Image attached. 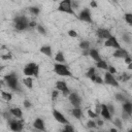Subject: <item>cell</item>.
<instances>
[{
  "mask_svg": "<svg viewBox=\"0 0 132 132\" xmlns=\"http://www.w3.org/2000/svg\"><path fill=\"white\" fill-rule=\"evenodd\" d=\"M94 82H96V84H103V82H104V80H103V79H102V78H101L99 75H96Z\"/></svg>",
  "mask_w": 132,
  "mask_h": 132,
  "instance_id": "b9f144b4",
  "label": "cell"
},
{
  "mask_svg": "<svg viewBox=\"0 0 132 132\" xmlns=\"http://www.w3.org/2000/svg\"><path fill=\"white\" fill-rule=\"evenodd\" d=\"M24 74L27 75V76H35V77H38V74H39V66L34 63V62H31L29 64L26 65V67L24 68Z\"/></svg>",
  "mask_w": 132,
  "mask_h": 132,
  "instance_id": "277c9868",
  "label": "cell"
},
{
  "mask_svg": "<svg viewBox=\"0 0 132 132\" xmlns=\"http://www.w3.org/2000/svg\"><path fill=\"white\" fill-rule=\"evenodd\" d=\"M96 35H97L98 39H100V40H106L107 38H109L110 36H112L109 30L103 29V28L98 29V30L96 31Z\"/></svg>",
  "mask_w": 132,
  "mask_h": 132,
  "instance_id": "4fadbf2b",
  "label": "cell"
},
{
  "mask_svg": "<svg viewBox=\"0 0 132 132\" xmlns=\"http://www.w3.org/2000/svg\"><path fill=\"white\" fill-rule=\"evenodd\" d=\"M96 66H97V68H99V69H103V70H107L108 69V64L104 61V60H100L99 62H96Z\"/></svg>",
  "mask_w": 132,
  "mask_h": 132,
  "instance_id": "603a6c76",
  "label": "cell"
},
{
  "mask_svg": "<svg viewBox=\"0 0 132 132\" xmlns=\"http://www.w3.org/2000/svg\"><path fill=\"white\" fill-rule=\"evenodd\" d=\"M33 127L37 130H40V131H45V126H44V121L40 118H37L35 119V121L33 122Z\"/></svg>",
  "mask_w": 132,
  "mask_h": 132,
  "instance_id": "9a60e30c",
  "label": "cell"
},
{
  "mask_svg": "<svg viewBox=\"0 0 132 132\" xmlns=\"http://www.w3.org/2000/svg\"><path fill=\"white\" fill-rule=\"evenodd\" d=\"M88 116H89L91 119H95V118H97V117H98V114H97L95 111L91 110V109H88Z\"/></svg>",
  "mask_w": 132,
  "mask_h": 132,
  "instance_id": "e575fe53",
  "label": "cell"
},
{
  "mask_svg": "<svg viewBox=\"0 0 132 132\" xmlns=\"http://www.w3.org/2000/svg\"><path fill=\"white\" fill-rule=\"evenodd\" d=\"M59 96V90H54L53 93H52V100L55 101Z\"/></svg>",
  "mask_w": 132,
  "mask_h": 132,
  "instance_id": "d590c367",
  "label": "cell"
},
{
  "mask_svg": "<svg viewBox=\"0 0 132 132\" xmlns=\"http://www.w3.org/2000/svg\"><path fill=\"white\" fill-rule=\"evenodd\" d=\"M9 111H10L11 114H12L14 118H16V119H22V118H23V111H22V109L19 108V107H12V108L9 109Z\"/></svg>",
  "mask_w": 132,
  "mask_h": 132,
  "instance_id": "ac0fdd59",
  "label": "cell"
},
{
  "mask_svg": "<svg viewBox=\"0 0 132 132\" xmlns=\"http://www.w3.org/2000/svg\"><path fill=\"white\" fill-rule=\"evenodd\" d=\"M1 97L4 101H10L12 99V95L8 92H5V91H2L1 92Z\"/></svg>",
  "mask_w": 132,
  "mask_h": 132,
  "instance_id": "484cf974",
  "label": "cell"
},
{
  "mask_svg": "<svg viewBox=\"0 0 132 132\" xmlns=\"http://www.w3.org/2000/svg\"><path fill=\"white\" fill-rule=\"evenodd\" d=\"M53 1H59V0H53Z\"/></svg>",
  "mask_w": 132,
  "mask_h": 132,
  "instance_id": "9f6ffc18",
  "label": "cell"
},
{
  "mask_svg": "<svg viewBox=\"0 0 132 132\" xmlns=\"http://www.w3.org/2000/svg\"><path fill=\"white\" fill-rule=\"evenodd\" d=\"M29 11H30L32 14H34V15H38V14H39L40 9H39L38 7H36V6H32V7H30V8H29Z\"/></svg>",
  "mask_w": 132,
  "mask_h": 132,
  "instance_id": "4dcf8cb0",
  "label": "cell"
},
{
  "mask_svg": "<svg viewBox=\"0 0 132 132\" xmlns=\"http://www.w3.org/2000/svg\"><path fill=\"white\" fill-rule=\"evenodd\" d=\"M68 35L70 36V37H77V32L75 31V30H69L68 31Z\"/></svg>",
  "mask_w": 132,
  "mask_h": 132,
  "instance_id": "60d3db41",
  "label": "cell"
},
{
  "mask_svg": "<svg viewBox=\"0 0 132 132\" xmlns=\"http://www.w3.org/2000/svg\"><path fill=\"white\" fill-rule=\"evenodd\" d=\"M55 60L57 61V63H64L65 62V58L62 52H58L55 56Z\"/></svg>",
  "mask_w": 132,
  "mask_h": 132,
  "instance_id": "d4e9b609",
  "label": "cell"
},
{
  "mask_svg": "<svg viewBox=\"0 0 132 132\" xmlns=\"http://www.w3.org/2000/svg\"><path fill=\"white\" fill-rule=\"evenodd\" d=\"M68 99H69V102L71 103V105L73 107H79L80 104H81V99L78 96V94L75 93V92L70 93L69 96H68Z\"/></svg>",
  "mask_w": 132,
  "mask_h": 132,
  "instance_id": "30bf717a",
  "label": "cell"
},
{
  "mask_svg": "<svg viewBox=\"0 0 132 132\" xmlns=\"http://www.w3.org/2000/svg\"><path fill=\"white\" fill-rule=\"evenodd\" d=\"M97 125H98V126H103V122H102L101 120H98V121H97Z\"/></svg>",
  "mask_w": 132,
  "mask_h": 132,
  "instance_id": "f907efd6",
  "label": "cell"
},
{
  "mask_svg": "<svg viewBox=\"0 0 132 132\" xmlns=\"http://www.w3.org/2000/svg\"><path fill=\"white\" fill-rule=\"evenodd\" d=\"M114 97H116V99L118 100V101H120V102H125L127 99H126V97L123 95V94H121V93H117L116 95H114Z\"/></svg>",
  "mask_w": 132,
  "mask_h": 132,
  "instance_id": "f546056e",
  "label": "cell"
},
{
  "mask_svg": "<svg viewBox=\"0 0 132 132\" xmlns=\"http://www.w3.org/2000/svg\"><path fill=\"white\" fill-rule=\"evenodd\" d=\"M104 46L105 47H112V48H121V45L118 41V39L114 37V36H110L109 38H107L105 41H104Z\"/></svg>",
  "mask_w": 132,
  "mask_h": 132,
  "instance_id": "7c38bea8",
  "label": "cell"
},
{
  "mask_svg": "<svg viewBox=\"0 0 132 132\" xmlns=\"http://www.w3.org/2000/svg\"><path fill=\"white\" fill-rule=\"evenodd\" d=\"M124 19H125L127 24L132 26V13H125L124 14Z\"/></svg>",
  "mask_w": 132,
  "mask_h": 132,
  "instance_id": "f1b7e54d",
  "label": "cell"
},
{
  "mask_svg": "<svg viewBox=\"0 0 132 132\" xmlns=\"http://www.w3.org/2000/svg\"><path fill=\"white\" fill-rule=\"evenodd\" d=\"M54 71L56 74L60 76H72V73L68 69V67L62 63H57L54 65Z\"/></svg>",
  "mask_w": 132,
  "mask_h": 132,
  "instance_id": "5b68a950",
  "label": "cell"
},
{
  "mask_svg": "<svg viewBox=\"0 0 132 132\" xmlns=\"http://www.w3.org/2000/svg\"><path fill=\"white\" fill-rule=\"evenodd\" d=\"M56 89L59 90V91H61L63 93V96L64 97L69 96V94H70V91H69V89L67 87V84L64 80H58L56 82Z\"/></svg>",
  "mask_w": 132,
  "mask_h": 132,
  "instance_id": "9c48e42d",
  "label": "cell"
},
{
  "mask_svg": "<svg viewBox=\"0 0 132 132\" xmlns=\"http://www.w3.org/2000/svg\"><path fill=\"white\" fill-rule=\"evenodd\" d=\"M111 1H116V0H111Z\"/></svg>",
  "mask_w": 132,
  "mask_h": 132,
  "instance_id": "6f0895ef",
  "label": "cell"
},
{
  "mask_svg": "<svg viewBox=\"0 0 132 132\" xmlns=\"http://www.w3.org/2000/svg\"><path fill=\"white\" fill-rule=\"evenodd\" d=\"M122 38H123V40H124L126 43H129V42L131 41V39H130V35L127 34V33H124L123 36H122Z\"/></svg>",
  "mask_w": 132,
  "mask_h": 132,
  "instance_id": "836d02e7",
  "label": "cell"
},
{
  "mask_svg": "<svg viewBox=\"0 0 132 132\" xmlns=\"http://www.w3.org/2000/svg\"><path fill=\"white\" fill-rule=\"evenodd\" d=\"M77 18L82 21V22H86V23H92V15H91V11L89 8H84L79 14L77 15Z\"/></svg>",
  "mask_w": 132,
  "mask_h": 132,
  "instance_id": "ba28073f",
  "label": "cell"
},
{
  "mask_svg": "<svg viewBox=\"0 0 132 132\" xmlns=\"http://www.w3.org/2000/svg\"><path fill=\"white\" fill-rule=\"evenodd\" d=\"M71 113H72V116H73L75 119H77V120H80V119H81L82 111H81V109H80L79 107H73L72 110H71Z\"/></svg>",
  "mask_w": 132,
  "mask_h": 132,
  "instance_id": "ffe728a7",
  "label": "cell"
},
{
  "mask_svg": "<svg viewBox=\"0 0 132 132\" xmlns=\"http://www.w3.org/2000/svg\"><path fill=\"white\" fill-rule=\"evenodd\" d=\"M87 126H88L89 128H92V129H93V128H96L98 125H97V124H96L94 121H88V123H87Z\"/></svg>",
  "mask_w": 132,
  "mask_h": 132,
  "instance_id": "8d00e7d4",
  "label": "cell"
},
{
  "mask_svg": "<svg viewBox=\"0 0 132 132\" xmlns=\"http://www.w3.org/2000/svg\"><path fill=\"white\" fill-rule=\"evenodd\" d=\"M2 59H3V60L11 59V55H10V54H7V55H5V56H2Z\"/></svg>",
  "mask_w": 132,
  "mask_h": 132,
  "instance_id": "681fc988",
  "label": "cell"
},
{
  "mask_svg": "<svg viewBox=\"0 0 132 132\" xmlns=\"http://www.w3.org/2000/svg\"><path fill=\"white\" fill-rule=\"evenodd\" d=\"M78 2L76 1V0H72V7H73V9H77L78 8Z\"/></svg>",
  "mask_w": 132,
  "mask_h": 132,
  "instance_id": "bcb514c9",
  "label": "cell"
},
{
  "mask_svg": "<svg viewBox=\"0 0 132 132\" xmlns=\"http://www.w3.org/2000/svg\"><path fill=\"white\" fill-rule=\"evenodd\" d=\"M53 117H54V119L57 121V122H59V123H61V124H69V121L66 119V117L61 112V111H59L58 109H53Z\"/></svg>",
  "mask_w": 132,
  "mask_h": 132,
  "instance_id": "8fae6325",
  "label": "cell"
},
{
  "mask_svg": "<svg viewBox=\"0 0 132 132\" xmlns=\"http://www.w3.org/2000/svg\"><path fill=\"white\" fill-rule=\"evenodd\" d=\"M91 6H92V7H97L96 2H95V1H92V2H91Z\"/></svg>",
  "mask_w": 132,
  "mask_h": 132,
  "instance_id": "f5cc1de1",
  "label": "cell"
},
{
  "mask_svg": "<svg viewBox=\"0 0 132 132\" xmlns=\"http://www.w3.org/2000/svg\"><path fill=\"white\" fill-rule=\"evenodd\" d=\"M113 124H114V126H116L118 129H120V130H122V129H123L122 122H121V120H120L119 118H116V120L113 121Z\"/></svg>",
  "mask_w": 132,
  "mask_h": 132,
  "instance_id": "1f68e13d",
  "label": "cell"
},
{
  "mask_svg": "<svg viewBox=\"0 0 132 132\" xmlns=\"http://www.w3.org/2000/svg\"><path fill=\"white\" fill-rule=\"evenodd\" d=\"M89 56H90L95 62H99L100 60H102V59H101V56H100V54H99V52H98L96 48H91V50H89Z\"/></svg>",
  "mask_w": 132,
  "mask_h": 132,
  "instance_id": "e0dca14e",
  "label": "cell"
},
{
  "mask_svg": "<svg viewBox=\"0 0 132 132\" xmlns=\"http://www.w3.org/2000/svg\"><path fill=\"white\" fill-rule=\"evenodd\" d=\"M58 10L61 11V12H65V13L76 16V13H75V11L72 7V0H62V1H60L59 6H58Z\"/></svg>",
  "mask_w": 132,
  "mask_h": 132,
  "instance_id": "3957f363",
  "label": "cell"
},
{
  "mask_svg": "<svg viewBox=\"0 0 132 132\" xmlns=\"http://www.w3.org/2000/svg\"><path fill=\"white\" fill-rule=\"evenodd\" d=\"M130 131H131V132H132V128H131V129H130Z\"/></svg>",
  "mask_w": 132,
  "mask_h": 132,
  "instance_id": "11a10c76",
  "label": "cell"
},
{
  "mask_svg": "<svg viewBox=\"0 0 132 132\" xmlns=\"http://www.w3.org/2000/svg\"><path fill=\"white\" fill-rule=\"evenodd\" d=\"M8 124H9V128L12 130V131H15V132H19V131H22L23 130V127H24V124H23V121L20 119V120H12L10 119L8 121Z\"/></svg>",
  "mask_w": 132,
  "mask_h": 132,
  "instance_id": "8992f818",
  "label": "cell"
},
{
  "mask_svg": "<svg viewBox=\"0 0 132 132\" xmlns=\"http://www.w3.org/2000/svg\"><path fill=\"white\" fill-rule=\"evenodd\" d=\"M129 54H128V52L126 51V50H124V48H118V50H116L114 52H113V54H112V56L114 57V58H122V59H124L125 57H127Z\"/></svg>",
  "mask_w": 132,
  "mask_h": 132,
  "instance_id": "2e32d148",
  "label": "cell"
},
{
  "mask_svg": "<svg viewBox=\"0 0 132 132\" xmlns=\"http://www.w3.org/2000/svg\"><path fill=\"white\" fill-rule=\"evenodd\" d=\"M13 27L18 31H24L29 28V21L26 15H16L13 19Z\"/></svg>",
  "mask_w": 132,
  "mask_h": 132,
  "instance_id": "7a4b0ae2",
  "label": "cell"
},
{
  "mask_svg": "<svg viewBox=\"0 0 132 132\" xmlns=\"http://www.w3.org/2000/svg\"><path fill=\"white\" fill-rule=\"evenodd\" d=\"M4 80L7 85L8 88H10L12 91H21V88H20V82H19V78L16 76V74L14 73H9V74H6L4 76Z\"/></svg>",
  "mask_w": 132,
  "mask_h": 132,
  "instance_id": "6da1fadb",
  "label": "cell"
},
{
  "mask_svg": "<svg viewBox=\"0 0 132 132\" xmlns=\"http://www.w3.org/2000/svg\"><path fill=\"white\" fill-rule=\"evenodd\" d=\"M130 77H131V75H130L128 72H123V73L121 74V76H120V79H121L122 81H127V80L130 79Z\"/></svg>",
  "mask_w": 132,
  "mask_h": 132,
  "instance_id": "83f0119b",
  "label": "cell"
},
{
  "mask_svg": "<svg viewBox=\"0 0 132 132\" xmlns=\"http://www.w3.org/2000/svg\"><path fill=\"white\" fill-rule=\"evenodd\" d=\"M124 62H125V63L128 65L129 63H131V62H132V58H131V57L128 55L127 57H125V58H124Z\"/></svg>",
  "mask_w": 132,
  "mask_h": 132,
  "instance_id": "ee69618b",
  "label": "cell"
},
{
  "mask_svg": "<svg viewBox=\"0 0 132 132\" xmlns=\"http://www.w3.org/2000/svg\"><path fill=\"white\" fill-rule=\"evenodd\" d=\"M24 106H25L26 108H30L32 105H31V103H30L28 100H25V101H24Z\"/></svg>",
  "mask_w": 132,
  "mask_h": 132,
  "instance_id": "7dc6e473",
  "label": "cell"
},
{
  "mask_svg": "<svg viewBox=\"0 0 132 132\" xmlns=\"http://www.w3.org/2000/svg\"><path fill=\"white\" fill-rule=\"evenodd\" d=\"M123 110L124 111H126L127 113H129V114H132V103L131 102H129V101H125V102H123Z\"/></svg>",
  "mask_w": 132,
  "mask_h": 132,
  "instance_id": "44dd1931",
  "label": "cell"
},
{
  "mask_svg": "<svg viewBox=\"0 0 132 132\" xmlns=\"http://www.w3.org/2000/svg\"><path fill=\"white\" fill-rule=\"evenodd\" d=\"M107 71L108 72H110V73H112V74H114V73H117V69L113 67V66H108V69H107Z\"/></svg>",
  "mask_w": 132,
  "mask_h": 132,
  "instance_id": "7bdbcfd3",
  "label": "cell"
},
{
  "mask_svg": "<svg viewBox=\"0 0 132 132\" xmlns=\"http://www.w3.org/2000/svg\"><path fill=\"white\" fill-rule=\"evenodd\" d=\"M110 131L111 132H117V128H112V129H110Z\"/></svg>",
  "mask_w": 132,
  "mask_h": 132,
  "instance_id": "db71d44e",
  "label": "cell"
},
{
  "mask_svg": "<svg viewBox=\"0 0 132 132\" xmlns=\"http://www.w3.org/2000/svg\"><path fill=\"white\" fill-rule=\"evenodd\" d=\"M79 47L84 51V50H90V42L88 40H82L79 42Z\"/></svg>",
  "mask_w": 132,
  "mask_h": 132,
  "instance_id": "4316f807",
  "label": "cell"
},
{
  "mask_svg": "<svg viewBox=\"0 0 132 132\" xmlns=\"http://www.w3.org/2000/svg\"><path fill=\"white\" fill-rule=\"evenodd\" d=\"M101 106H102V108H101L100 114L103 117V119H105V120H107V121H111L112 116H111V113L109 112V110H108V108H107V105H106V104H101Z\"/></svg>",
  "mask_w": 132,
  "mask_h": 132,
  "instance_id": "5bb4252c",
  "label": "cell"
},
{
  "mask_svg": "<svg viewBox=\"0 0 132 132\" xmlns=\"http://www.w3.org/2000/svg\"><path fill=\"white\" fill-rule=\"evenodd\" d=\"M127 68H128V70H131V71H132V62L128 64V66H127Z\"/></svg>",
  "mask_w": 132,
  "mask_h": 132,
  "instance_id": "816d5d0a",
  "label": "cell"
},
{
  "mask_svg": "<svg viewBox=\"0 0 132 132\" xmlns=\"http://www.w3.org/2000/svg\"><path fill=\"white\" fill-rule=\"evenodd\" d=\"M36 22H29V28H34V27H36Z\"/></svg>",
  "mask_w": 132,
  "mask_h": 132,
  "instance_id": "c3c4849f",
  "label": "cell"
},
{
  "mask_svg": "<svg viewBox=\"0 0 132 132\" xmlns=\"http://www.w3.org/2000/svg\"><path fill=\"white\" fill-rule=\"evenodd\" d=\"M130 116H131V114H129V113H127L126 111H124V110H123V113H122V118H123L124 120H128V119L130 118Z\"/></svg>",
  "mask_w": 132,
  "mask_h": 132,
  "instance_id": "f6af8a7d",
  "label": "cell"
},
{
  "mask_svg": "<svg viewBox=\"0 0 132 132\" xmlns=\"http://www.w3.org/2000/svg\"><path fill=\"white\" fill-rule=\"evenodd\" d=\"M107 108H108L109 112L111 113V116H113V114H114V112H116V110H114V107H113V105H112V104H110V103H108V104H107Z\"/></svg>",
  "mask_w": 132,
  "mask_h": 132,
  "instance_id": "74e56055",
  "label": "cell"
},
{
  "mask_svg": "<svg viewBox=\"0 0 132 132\" xmlns=\"http://www.w3.org/2000/svg\"><path fill=\"white\" fill-rule=\"evenodd\" d=\"M96 71H95V68L94 67H91L88 71H87V73H86V76L87 77H89L92 81H94L95 80V77H96Z\"/></svg>",
  "mask_w": 132,
  "mask_h": 132,
  "instance_id": "7402d4cb",
  "label": "cell"
},
{
  "mask_svg": "<svg viewBox=\"0 0 132 132\" xmlns=\"http://www.w3.org/2000/svg\"><path fill=\"white\" fill-rule=\"evenodd\" d=\"M37 31H38L40 34H42V35H45V34H46L45 29H44L43 26H41V25H38V26H37Z\"/></svg>",
  "mask_w": 132,
  "mask_h": 132,
  "instance_id": "d6a6232c",
  "label": "cell"
},
{
  "mask_svg": "<svg viewBox=\"0 0 132 132\" xmlns=\"http://www.w3.org/2000/svg\"><path fill=\"white\" fill-rule=\"evenodd\" d=\"M40 52H41L42 54H44L45 56L50 57V58H52V57H53L52 47H51L50 45H43V46H41V47H40Z\"/></svg>",
  "mask_w": 132,
  "mask_h": 132,
  "instance_id": "d6986e66",
  "label": "cell"
},
{
  "mask_svg": "<svg viewBox=\"0 0 132 132\" xmlns=\"http://www.w3.org/2000/svg\"><path fill=\"white\" fill-rule=\"evenodd\" d=\"M101 108H102L101 104H100V103H96V106H95V112H96L97 114H99V113L101 112Z\"/></svg>",
  "mask_w": 132,
  "mask_h": 132,
  "instance_id": "ab89813d",
  "label": "cell"
},
{
  "mask_svg": "<svg viewBox=\"0 0 132 132\" xmlns=\"http://www.w3.org/2000/svg\"><path fill=\"white\" fill-rule=\"evenodd\" d=\"M64 131H66V132H72L74 129H73V127H71L69 124H65V127H64V129H63Z\"/></svg>",
  "mask_w": 132,
  "mask_h": 132,
  "instance_id": "f35d334b",
  "label": "cell"
},
{
  "mask_svg": "<svg viewBox=\"0 0 132 132\" xmlns=\"http://www.w3.org/2000/svg\"><path fill=\"white\" fill-rule=\"evenodd\" d=\"M104 82L107 84V85H109V86L116 87V88H119L120 87V85H119L118 80L114 78L113 74L110 73V72H108V71L106 73H104Z\"/></svg>",
  "mask_w": 132,
  "mask_h": 132,
  "instance_id": "52a82bcc",
  "label": "cell"
},
{
  "mask_svg": "<svg viewBox=\"0 0 132 132\" xmlns=\"http://www.w3.org/2000/svg\"><path fill=\"white\" fill-rule=\"evenodd\" d=\"M23 84L25 85V87H27L28 89H32L33 88V79L31 78V76H28L26 78L23 79Z\"/></svg>",
  "mask_w": 132,
  "mask_h": 132,
  "instance_id": "cb8c5ba5",
  "label": "cell"
}]
</instances>
